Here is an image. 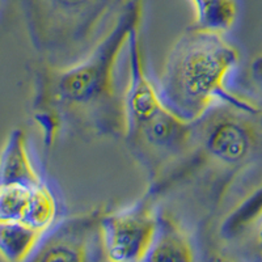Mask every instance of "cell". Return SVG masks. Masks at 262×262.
I'll return each instance as SVG.
<instances>
[{
    "mask_svg": "<svg viewBox=\"0 0 262 262\" xmlns=\"http://www.w3.org/2000/svg\"><path fill=\"white\" fill-rule=\"evenodd\" d=\"M144 0H123L96 48L66 69L42 64L37 71L33 117L48 147L63 126L84 135L121 138L127 134L125 93L116 80L117 64L131 34L140 29Z\"/></svg>",
    "mask_w": 262,
    "mask_h": 262,
    "instance_id": "1",
    "label": "cell"
},
{
    "mask_svg": "<svg viewBox=\"0 0 262 262\" xmlns=\"http://www.w3.org/2000/svg\"><path fill=\"white\" fill-rule=\"evenodd\" d=\"M238 62L240 53L221 30L189 28L168 54L159 79V95L170 111L186 121L201 119L216 102L252 113L254 107L226 86Z\"/></svg>",
    "mask_w": 262,
    "mask_h": 262,
    "instance_id": "2",
    "label": "cell"
},
{
    "mask_svg": "<svg viewBox=\"0 0 262 262\" xmlns=\"http://www.w3.org/2000/svg\"><path fill=\"white\" fill-rule=\"evenodd\" d=\"M28 36L42 64L66 69L90 55L105 21L123 0H18Z\"/></svg>",
    "mask_w": 262,
    "mask_h": 262,
    "instance_id": "3",
    "label": "cell"
},
{
    "mask_svg": "<svg viewBox=\"0 0 262 262\" xmlns=\"http://www.w3.org/2000/svg\"><path fill=\"white\" fill-rule=\"evenodd\" d=\"M159 212L152 191L131 209L104 212L101 216V247L106 259L117 262L146 261L158 229Z\"/></svg>",
    "mask_w": 262,
    "mask_h": 262,
    "instance_id": "4",
    "label": "cell"
},
{
    "mask_svg": "<svg viewBox=\"0 0 262 262\" xmlns=\"http://www.w3.org/2000/svg\"><path fill=\"white\" fill-rule=\"evenodd\" d=\"M235 109L237 107L229 106L228 111L217 112L212 107L198 119L200 147L194 160L200 156L219 165L231 167L249 156L254 144L253 131L244 119L233 113Z\"/></svg>",
    "mask_w": 262,
    "mask_h": 262,
    "instance_id": "5",
    "label": "cell"
},
{
    "mask_svg": "<svg viewBox=\"0 0 262 262\" xmlns=\"http://www.w3.org/2000/svg\"><path fill=\"white\" fill-rule=\"evenodd\" d=\"M102 210L72 216L50 228L39 243L30 261H90L101 247Z\"/></svg>",
    "mask_w": 262,
    "mask_h": 262,
    "instance_id": "6",
    "label": "cell"
},
{
    "mask_svg": "<svg viewBox=\"0 0 262 262\" xmlns=\"http://www.w3.org/2000/svg\"><path fill=\"white\" fill-rule=\"evenodd\" d=\"M127 69L128 84L125 91V104L128 133L143 126L167 106L147 78L139 29L135 30L128 39Z\"/></svg>",
    "mask_w": 262,
    "mask_h": 262,
    "instance_id": "7",
    "label": "cell"
},
{
    "mask_svg": "<svg viewBox=\"0 0 262 262\" xmlns=\"http://www.w3.org/2000/svg\"><path fill=\"white\" fill-rule=\"evenodd\" d=\"M2 184L37 186L42 179L36 170L28 151L27 135L23 130L16 128L9 134L2 155Z\"/></svg>",
    "mask_w": 262,
    "mask_h": 262,
    "instance_id": "8",
    "label": "cell"
},
{
    "mask_svg": "<svg viewBox=\"0 0 262 262\" xmlns=\"http://www.w3.org/2000/svg\"><path fill=\"white\" fill-rule=\"evenodd\" d=\"M193 245L188 233L169 214H159L158 229L146 261H193Z\"/></svg>",
    "mask_w": 262,
    "mask_h": 262,
    "instance_id": "9",
    "label": "cell"
},
{
    "mask_svg": "<svg viewBox=\"0 0 262 262\" xmlns=\"http://www.w3.org/2000/svg\"><path fill=\"white\" fill-rule=\"evenodd\" d=\"M45 235V231L24 222L0 221L2 257L11 262L30 259Z\"/></svg>",
    "mask_w": 262,
    "mask_h": 262,
    "instance_id": "10",
    "label": "cell"
},
{
    "mask_svg": "<svg viewBox=\"0 0 262 262\" xmlns=\"http://www.w3.org/2000/svg\"><path fill=\"white\" fill-rule=\"evenodd\" d=\"M196 12V25L215 30L229 29L237 17L236 0H191Z\"/></svg>",
    "mask_w": 262,
    "mask_h": 262,
    "instance_id": "11",
    "label": "cell"
},
{
    "mask_svg": "<svg viewBox=\"0 0 262 262\" xmlns=\"http://www.w3.org/2000/svg\"><path fill=\"white\" fill-rule=\"evenodd\" d=\"M57 211V200L53 191L45 182H42L33 188L32 200H30L24 223L48 232L53 226V222L55 221Z\"/></svg>",
    "mask_w": 262,
    "mask_h": 262,
    "instance_id": "12",
    "label": "cell"
},
{
    "mask_svg": "<svg viewBox=\"0 0 262 262\" xmlns=\"http://www.w3.org/2000/svg\"><path fill=\"white\" fill-rule=\"evenodd\" d=\"M34 186L0 185V221L24 222Z\"/></svg>",
    "mask_w": 262,
    "mask_h": 262,
    "instance_id": "13",
    "label": "cell"
},
{
    "mask_svg": "<svg viewBox=\"0 0 262 262\" xmlns=\"http://www.w3.org/2000/svg\"><path fill=\"white\" fill-rule=\"evenodd\" d=\"M256 244L257 247H258V249L262 252V219L259 221L256 229Z\"/></svg>",
    "mask_w": 262,
    "mask_h": 262,
    "instance_id": "14",
    "label": "cell"
},
{
    "mask_svg": "<svg viewBox=\"0 0 262 262\" xmlns=\"http://www.w3.org/2000/svg\"><path fill=\"white\" fill-rule=\"evenodd\" d=\"M253 72L262 79V58L257 59L253 64Z\"/></svg>",
    "mask_w": 262,
    "mask_h": 262,
    "instance_id": "15",
    "label": "cell"
}]
</instances>
